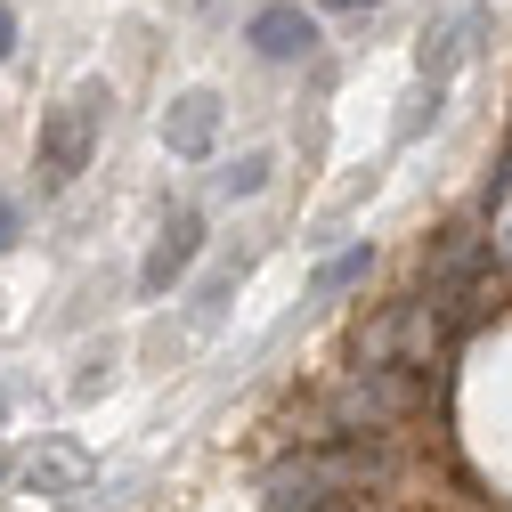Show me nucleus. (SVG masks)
Masks as SVG:
<instances>
[{"label": "nucleus", "mask_w": 512, "mask_h": 512, "mask_svg": "<svg viewBox=\"0 0 512 512\" xmlns=\"http://www.w3.org/2000/svg\"><path fill=\"white\" fill-rule=\"evenodd\" d=\"M431 407V382L415 366H350L326 399V431H366V439H391L399 423H415Z\"/></svg>", "instance_id": "obj_1"}, {"label": "nucleus", "mask_w": 512, "mask_h": 512, "mask_svg": "<svg viewBox=\"0 0 512 512\" xmlns=\"http://www.w3.org/2000/svg\"><path fill=\"white\" fill-rule=\"evenodd\" d=\"M447 342H456V326L415 293V301H399V309H382L374 326H358V366H431Z\"/></svg>", "instance_id": "obj_2"}, {"label": "nucleus", "mask_w": 512, "mask_h": 512, "mask_svg": "<svg viewBox=\"0 0 512 512\" xmlns=\"http://www.w3.org/2000/svg\"><path fill=\"white\" fill-rule=\"evenodd\" d=\"M98 114H106V82H82L66 106H49V122H41V147H33V163H41V187H66L74 171H90Z\"/></svg>", "instance_id": "obj_3"}, {"label": "nucleus", "mask_w": 512, "mask_h": 512, "mask_svg": "<svg viewBox=\"0 0 512 512\" xmlns=\"http://www.w3.org/2000/svg\"><path fill=\"white\" fill-rule=\"evenodd\" d=\"M261 504H269V512H326V504H342V496H334V472H326L317 447H285V456L261 472Z\"/></svg>", "instance_id": "obj_4"}, {"label": "nucleus", "mask_w": 512, "mask_h": 512, "mask_svg": "<svg viewBox=\"0 0 512 512\" xmlns=\"http://www.w3.org/2000/svg\"><path fill=\"white\" fill-rule=\"evenodd\" d=\"M244 41L261 49L269 66H293V57H309V49H317V17L301 9V0H269V9H252Z\"/></svg>", "instance_id": "obj_5"}, {"label": "nucleus", "mask_w": 512, "mask_h": 512, "mask_svg": "<svg viewBox=\"0 0 512 512\" xmlns=\"http://www.w3.org/2000/svg\"><path fill=\"white\" fill-rule=\"evenodd\" d=\"M196 252H204V220H196V212H171V228L155 236L147 269H139V293H147V301H163V293L187 277V261H196Z\"/></svg>", "instance_id": "obj_6"}, {"label": "nucleus", "mask_w": 512, "mask_h": 512, "mask_svg": "<svg viewBox=\"0 0 512 512\" xmlns=\"http://www.w3.org/2000/svg\"><path fill=\"white\" fill-rule=\"evenodd\" d=\"M163 147L187 155V163H204V155L220 147V98H212V90L171 98V114H163Z\"/></svg>", "instance_id": "obj_7"}, {"label": "nucleus", "mask_w": 512, "mask_h": 512, "mask_svg": "<svg viewBox=\"0 0 512 512\" xmlns=\"http://www.w3.org/2000/svg\"><path fill=\"white\" fill-rule=\"evenodd\" d=\"M480 25H488L480 9H456V17H447V25L423 41V82H431V90H439V82H447V74H456L464 57L480 49Z\"/></svg>", "instance_id": "obj_8"}, {"label": "nucleus", "mask_w": 512, "mask_h": 512, "mask_svg": "<svg viewBox=\"0 0 512 512\" xmlns=\"http://www.w3.org/2000/svg\"><path fill=\"white\" fill-rule=\"evenodd\" d=\"M82 480H90V456H82V447H49V456L25 464V488H33V496H74Z\"/></svg>", "instance_id": "obj_9"}, {"label": "nucleus", "mask_w": 512, "mask_h": 512, "mask_svg": "<svg viewBox=\"0 0 512 512\" xmlns=\"http://www.w3.org/2000/svg\"><path fill=\"white\" fill-rule=\"evenodd\" d=\"M366 269H374V244H350V252H334V261L326 269H317V301H326V293H350V285H366Z\"/></svg>", "instance_id": "obj_10"}, {"label": "nucleus", "mask_w": 512, "mask_h": 512, "mask_svg": "<svg viewBox=\"0 0 512 512\" xmlns=\"http://www.w3.org/2000/svg\"><path fill=\"white\" fill-rule=\"evenodd\" d=\"M212 187H220L228 204H236V196H261V187H269V155H236V163H228Z\"/></svg>", "instance_id": "obj_11"}, {"label": "nucleus", "mask_w": 512, "mask_h": 512, "mask_svg": "<svg viewBox=\"0 0 512 512\" xmlns=\"http://www.w3.org/2000/svg\"><path fill=\"white\" fill-rule=\"evenodd\" d=\"M488 244H496V269L512 277V196L496 204V228H488Z\"/></svg>", "instance_id": "obj_12"}, {"label": "nucleus", "mask_w": 512, "mask_h": 512, "mask_svg": "<svg viewBox=\"0 0 512 512\" xmlns=\"http://www.w3.org/2000/svg\"><path fill=\"white\" fill-rule=\"evenodd\" d=\"M9 49H17V9L0 0V57H9Z\"/></svg>", "instance_id": "obj_13"}, {"label": "nucleus", "mask_w": 512, "mask_h": 512, "mask_svg": "<svg viewBox=\"0 0 512 512\" xmlns=\"http://www.w3.org/2000/svg\"><path fill=\"white\" fill-rule=\"evenodd\" d=\"M0 244H17V196H0Z\"/></svg>", "instance_id": "obj_14"}, {"label": "nucleus", "mask_w": 512, "mask_h": 512, "mask_svg": "<svg viewBox=\"0 0 512 512\" xmlns=\"http://www.w3.org/2000/svg\"><path fill=\"white\" fill-rule=\"evenodd\" d=\"M317 9H374V0H317Z\"/></svg>", "instance_id": "obj_15"}, {"label": "nucleus", "mask_w": 512, "mask_h": 512, "mask_svg": "<svg viewBox=\"0 0 512 512\" xmlns=\"http://www.w3.org/2000/svg\"><path fill=\"white\" fill-rule=\"evenodd\" d=\"M0 415H9V407H0Z\"/></svg>", "instance_id": "obj_16"}]
</instances>
